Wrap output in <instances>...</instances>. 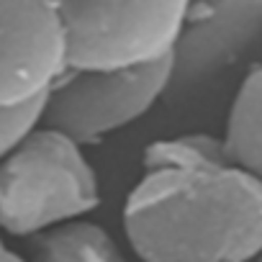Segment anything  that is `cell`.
I'll use <instances>...</instances> for the list:
<instances>
[{
	"label": "cell",
	"instance_id": "3957f363",
	"mask_svg": "<svg viewBox=\"0 0 262 262\" xmlns=\"http://www.w3.org/2000/svg\"><path fill=\"white\" fill-rule=\"evenodd\" d=\"M70 70H121L167 57L190 0H57Z\"/></svg>",
	"mask_w": 262,
	"mask_h": 262
},
{
	"label": "cell",
	"instance_id": "9c48e42d",
	"mask_svg": "<svg viewBox=\"0 0 262 262\" xmlns=\"http://www.w3.org/2000/svg\"><path fill=\"white\" fill-rule=\"evenodd\" d=\"M47 98L18 105V108H0V162H3L34 128L44 123Z\"/></svg>",
	"mask_w": 262,
	"mask_h": 262
},
{
	"label": "cell",
	"instance_id": "8fae6325",
	"mask_svg": "<svg viewBox=\"0 0 262 262\" xmlns=\"http://www.w3.org/2000/svg\"><path fill=\"white\" fill-rule=\"evenodd\" d=\"M252 262H262V252H259V254H257V257H254Z\"/></svg>",
	"mask_w": 262,
	"mask_h": 262
},
{
	"label": "cell",
	"instance_id": "30bf717a",
	"mask_svg": "<svg viewBox=\"0 0 262 262\" xmlns=\"http://www.w3.org/2000/svg\"><path fill=\"white\" fill-rule=\"evenodd\" d=\"M0 262H26L16 249H11L8 244H6V239L0 236Z\"/></svg>",
	"mask_w": 262,
	"mask_h": 262
},
{
	"label": "cell",
	"instance_id": "7a4b0ae2",
	"mask_svg": "<svg viewBox=\"0 0 262 262\" xmlns=\"http://www.w3.org/2000/svg\"><path fill=\"white\" fill-rule=\"evenodd\" d=\"M98 206L100 183L85 147L47 123L0 162V231L11 236H44Z\"/></svg>",
	"mask_w": 262,
	"mask_h": 262
},
{
	"label": "cell",
	"instance_id": "52a82bcc",
	"mask_svg": "<svg viewBox=\"0 0 262 262\" xmlns=\"http://www.w3.org/2000/svg\"><path fill=\"white\" fill-rule=\"evenodd\" d=\"M221 139L229 160L262 180V62H254L239 82Z\"/></svg>",
	"mask_w": 262,
	"mask_h": 262
},
{
	"label": "cell",
	"instance_id": "8992f818",
	"mask_svg": "<svg viewBox=\"0 0 262 262\" xmlns=\"http://www.w3.org/2000/svg\"><path fill=\"white\" fill-rule=\"evenodd\" d=\"M262 54V0H190L170 52V93H190Z\"/></svg>",
	"mask_w": 262,
	"mask_h": 262
},
{
	"label": "cell",
	"instance_id": "ba28073f",
	"mask_svg": "<svg viewBox=\"0 0 262 262\" xmlns=\"http://www.w3.org/2000/svg\"><path fill=\"white\" fill-rule=\"evenodd\" d=\"M34 262H126V257L105 229L77 221L39 236Z\"/></svg>",
	"mask_w": 262,
	"mask_h": 262
},
{
	"label": "cell",
	"instance_id": "6da1fadb",
	"mask_svg": "<svg viewBox=\"0 0 262 262\" xmlns=\"http://www.w3.org/2000/svg\"><path fill=\"white\" fill-rule=\"evenodd\" d=\"M121 219L142 262H252L262 252V180L229 160L221 137L157 139Z\"/></svg>",
	"mask_w": 262,
	"mask_h": 262
},
{
	"label": "cell",
	"instance_id": "5b68a950",
	"mask_svg": "<svg viewBox=\"0 0 262 262\" xmlns=\"http://www.w3.org/2000/svg\"><path fill=\"white\" fill-rule=\"evenodd\" d=\"M70 72V36L57 0H0V108L49 95Z\"/></svg>",
	"mask_w": 262,
	"mask_h": 262
},
{
	"label": "cell",
	"instance_id": "277c9868",
	"mask_svg": "<svg viewBox=\"0 0 262 262\" xmlns=\"http://www.w3.org/2000/svg\"><path fill=\"white\" fill-rule=\"evenodd\" d=\"M170 54L121 70H70L47 95L44 123L80 147L98 144L147 116L170 93Z\"/></svg>",
	"mask_w": 262,
	"mask_h": 262
}]
</instances>
